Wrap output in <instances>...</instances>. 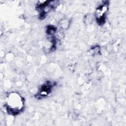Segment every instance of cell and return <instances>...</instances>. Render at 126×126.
<instances>
[{
  "label": "cell",
  "instance_id": "cell-2",
  "mask_svg": "<svg viewBox=\"0 0 126 126\" xmlns=\"http://www.w3.org/2000/svg\"><path fill=\"white\" fill-rule=\"evenodd\" d=\"M108 3L105 1L102 4L99 5L95 11L96 20L99 24H103L105 20L106 14L108 8Z\"/></svg>",
  "mask_w": 126,
  "mask_h": 126
},
{
  "label": "cell",
  "instance_id": "cell-3",
  "mask_svg": "<svg viewBox=\"0 0 126 126\" xmlns=\"http://www.w3.org/2000/svg\"><path fill=\"white\" fill-rule=\"evenodd\" d=\"M54 85L55 84L51 82L47 81L41 86L38 95L41 97L47 96L51 92L52 88Z\"/></svg>",
  "mask_w": 126,
  "mask_h": 126
},
{
  "label": "cell",
  "instance_id": "cell-1",
  "mask_svg": "<svg viewBox=\"0 0 126 126\" xmlns=\"http://www.w3.org/2000/svg\"><path fill=\"white\" fill-rule=\"evenodd\" d=\"M5 106L8 113L16 115L23 110L24 106V99L19 94L11 93L7 96Z\"/></svg>",
  "mask_w": 126,
  "mask_h": 126
}]
</instances>
